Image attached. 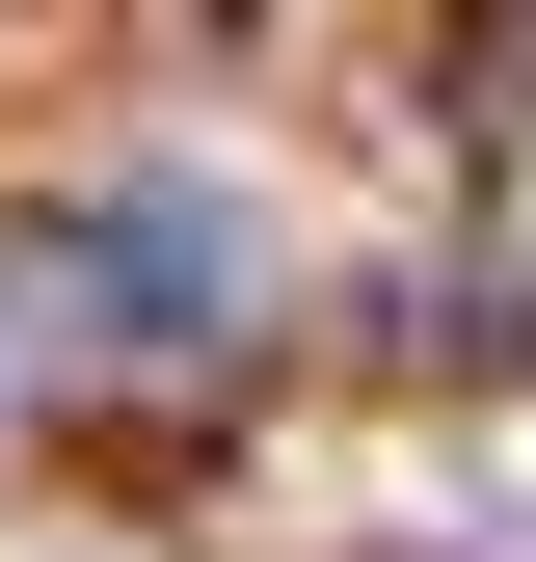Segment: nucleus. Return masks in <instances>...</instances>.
Instances as JSON below:
<instances>
[]
</instances>
